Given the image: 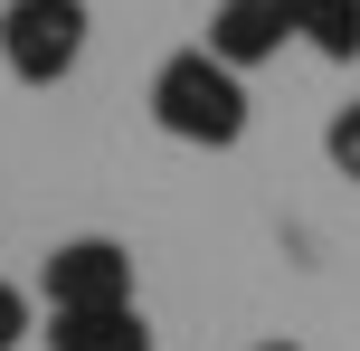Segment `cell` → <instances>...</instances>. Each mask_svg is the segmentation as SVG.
Returning <instances> with one entry per match:
<instances>
[{
  "instance_id": "1",
  "label": "cell",
  "mask_w": 360,
  "mask_h": 351,
  "mask_svg": "<svg viewBox=\"0 0 360 351\" xmlns=\"http://www.w3.org/2000/svg\"><path fill=\"white\" fill-rule=\"evenodd\" d=\"M152 124L171 133V143L190 152H228L237 133H247V76L228 67V57L209 48H180L152 67Z\"/></svg>"
},
{
  "instance_id": "2",
  "label": "cell",
  "mask_w": 360,
  "mask_h": 351,
  "mask_svg": "<svg viewBox=\"0 0 360 351\" xmlns=\"http://www.w3.org/2000/svg\"><path fill=\"white\" fill-rule=\"evenodd\" d=\"M86 57V0H10L0 10V67L19 86H57Z\"/></svg>"
},
{
  "instance_id": "3",
  "label": "cell",
  "mask_w": 360,
  "mask_h": 351,
  "mask_svg": "<svg viewBox=\"0 0 360 351\" xmlns=\"http://www.w3.org/2000/svg\"><path fill=\"white\" fill-rule=\"evenodd\" d=\"M38 295L48 314H95V304H133V257L114 238H67L38 266Z\"/></svg>"
},
{
  "instance_id": "4",
  "label": "cell",
  "mask_w": 360,
  "mask_h": 351,
  "mask_svg": "<svg viewBox=\"0 0 360 351\" xmlns=\"http://www.w3.org/2000/svg\"><path fill=\"white\" fill-rule=\"evenodd\" d=\"M285 38H294L285 0H218L199 48H209V57H228V67L247 76V67H266V57H285Z\"/></svg>"
},
{
  "instance_id": "5",
  "label": "cell",
  "mask_w": 360,
  "mask_h": 351,
  "mask_svg": "<svg viewBox=\"0 0 360 351\" xmlns=\"http://www.w3.org/2000/svg\"><path fill=\"white\" fill-rule=\"evenodd\" d=\"M48 351H152V323L133 304H95V314H48Z\"/></svg>"
},
{
  "instance_id": "6",
  "label": "cell",
  "mask_w": 360,
  "mask_h": 351,
  "mask_svg": "<svg viewBox=\"0 0 360 351\" xmlns=\"http://www.w3.org/2000/svg\"><path fill=\"white\" fill-rule=\"evenodd\" d=\"M294 38H304L313 57H332V67H360V0H285Z\"/></svg>"
},
{
  "instance_id": "7",
  "label": "cell",
  "mask_w": 360,
  "mask_h": 351,
  "mask_svg": "<svg viewBox=\"0 0 360 351\" xmlns=\"http://www.w3.org/2000/svg\"><path fill=\"white\" fill-rule=\"evenodd\" d=\"M323 152H332V171H342V181H360V95H351V105H332Z\"/></svg>"
},
{
  "instance_id": "8",
  "label": "cell",
  "mask_w": 360,
  "mask_h": 351,
  "mask_svg": "<svg viewBox=\"0 0 360 351\" xmlns=\"http://www.w3.org/2000/svg\"><path fill=\"white\" fill-rule=\"evenodd\" d=\"M19 333H29V295L0 285V351H19Z\"/></svg>"
},
{
  "instance_id": "9",
  "label": "cell",
  "mask_w": 360,
  "mask_h": 351,
  "mask_svg": "<svg viewBox=\"0 0 360 351\" xmlns=\"http://www.w3.org/2000/svg\"><path fill=\"white\" fill-rule=\"evenodd\" d=\"M256 351H294V342H256Z\"/></svg>"
}]
</instances>
